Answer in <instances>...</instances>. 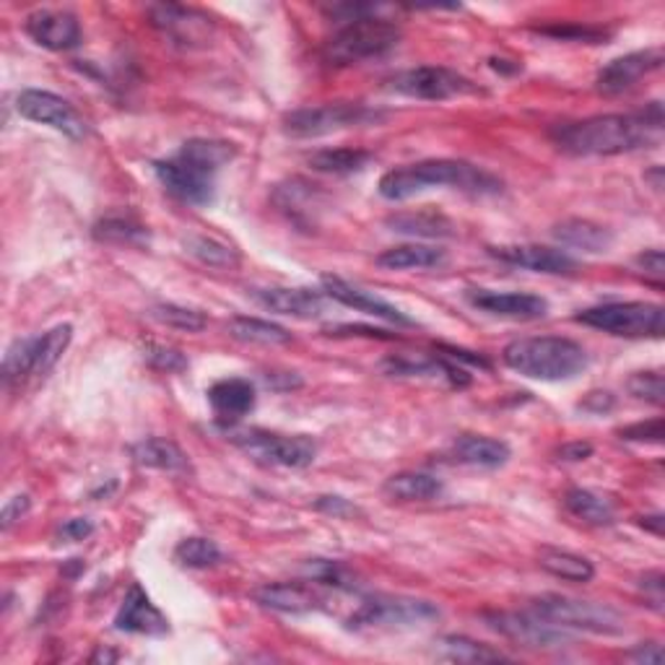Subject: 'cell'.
I'll use <instances>...</instances> for the list:
<instances>
[{
	"instance_id": "obj_1",
	"label": "cell",
	"mask_w": 665,
	"mask_h": 665,
	"mask_svg": "<svg viewBox=\"0 0 665 665\" xmlns=\"http://www.w3.org/2000/svg\"><path fill=\"white\" fill-rule=\"evenodd\" d=\"M235 146L214 139H190L169 159L154 162V175L162 188L177 201L209 205L216 198V175L235 159Z\"/></svg>"
},
{
	"instance_id": "obj_2",
	"label": "cell",
	"mask_w": 665,
	"mask_h": 665,
	"mask_svg": "<svg viewBox=\"0 0 665 665\" xmlns=\"http://www.w3.org/2000/svg\"><path fill=\"white\" fill-rule=\"evenodd\" d=\"M661 128H653L634 115H595V118L567 122L551 133V139L565 154L572 156H619L629 151L650 149L661 141Z\"/></svg>"
},
{
	"instance_id": "obj_3",
	"label": "cell",
	"mask_w": 665,
	"mask_h": 665,
	"mask_svg": "<svg viewBox=\"0 0 665 665\" xmlns=\"http://www.w3.org/2000/svg\"><path fill=\"white\" fill-rule=\"evenodd\" d=\"M431 188H455L471 195H494L502 190V180L461 159H424L406 167H395L380 177V195L390 203L408 201Z\"/></svg>"
},
{
	"instance_id": "obj_4",
	"label": "cell",
	"mask_w": 665,
	"mask_h": 665,
	"mask_svg": "<svg viewBox=\"0 0 665 665\" xmlns=\"http://www.w3.org/2000/svg\"><path fill=\"white\" fill-rule=\"evenodd\" d=\"M502 361L512 372L541 382H565L585 372L587 354L578 341L561 335H533L504 346Z\"/></svg>"
},
{
	"instance_id": "obj_5",
	"label": "cell",
	"mask_w": 665,
	"mask_h": 665,
	"mask_svg": "<svg viewBox=\"0 0 665 665\" xmlns=\"http://www.w3.org/2000/svg\"><path fill=\"white\" fill-rule=\"evenodd\" d=\"M401 26L388 22V19H359V22L344 24L328 39L325 50H322V60L328 66L346 68L367 63V60L388 58L401 45Z\"/></svg>"
},
{
	"instance_id": "obj_6",
	"label": "cell",
	"mask_w": 665,
	"mask_h": 665,
	"mask_svg": "<svg viewBox=\"0 0 665 665\" xmlns=\"http://www.w3.org/2000/svg\"><path fill=\"white\" fill-rule=\"evenodd\" d=\"M531 611L559 629H574V632L603 637H619L627 632V619L606 603L546 593L531 601Z\"/></svg>"
},
{
	"instance_id": "obj_7",
	"label": "cell",
	"mask_w": 665,
	"mask_h": 665,
	"mask_svg": "<svg viewBox=\"0 0 665 665\" xmlns=\"http://www.w3.org/2000/svg\"><path fill=\"white\" fill-rule=\"evenodd\" d=\"M574 320L619 339H663L665 333V310L653 301H606Z\"/></svg>"
},
{
	"instance_id": "obj_8",
	"label": "cell",
	"mask_w": 665,
	"mask_h": 665,
	"mask_svg": "<svg viewBox=\"0 0 665 665\" xmlns=\"http://www.w3.org/2000/svg\"><path fill=\"white\" fill-rule=\"evenodd\" d=\"M440 619L437 603L408 595H367L346 619L348 629H408Z\"/></svg>"
},
{
	"instance_id": "obj_9",
	"label": "cell",
	"mask_w": 665,
	"mask_h": 665,
	"mask_svg": "<svg viewBox=\"0 0 665 665\" xmlns=\"http://www.w3.org/2000/svg\"><path fill=\"white\" fill-rule=\"evenodd\" d=\"M231 444L265 465L307 468L318 458V442L310 435H278L265 429H226Z\"/></svg>"
},
{
	"instance_id": "obj_10",
	"label": "cell",
	"mask_w": 665,
	"mask_h": 665,
	"mask_svg": "<svg viewBox=\"0 0 665 665\" xmlns=\"http://www.w3.org/2000/svg\"><path fill=\"white\" fill-rule=\"evenodd\" d=\"M377 120H382V112L377 109H369L359 102H335V105L294 109L284 118V133L292 139H320V135L369 126Z\"/></svg>"
},
{
	"instance_id": "obj_11",
	"label": "cell",
	"mask_w": 665,
	"mask_h": 665,
	"mask_svg": "<svg viewBox=\"0 0 665 665\" xmlns=\"http://www.w3.org/2000/svg\"><path fill=\"white\" fill-rule=\"evenodd\" d=\"M388 84L390 92L421 102H444L455 97H468V94L478 92V86L473 84L471 79H465L463 73L444 66L408 68V71L395 73Z\"/></svg>"
},
{
	"instance_id": "obj_12",
	"label": "cell",
	"mask_w": 665,
	"mask_h": 665,
	"mask_svg": "<svg viewBox=\"0 0 665 665\" xmlns=\"http://www.w3.org/2000/svg\"><path fill=\"white\" fill-rule=\"evenodd\" d=\"M149 22L154 29H159L173 45H180L185 50H198L209 47L216 34V24L209 13L190 9L180 3H156L149 9Z\"/></svg>"
},
{
	"instance_id": "obj_13",
	"label": "cell",
	"mask_w": 665,
	"mask_h": 665,
	"mask_svg": "<svg viewBox=\"0 0 665 665\" xmlns=\"http://www.w3.org/2000/svg\"><path fill=\"white\" fill-rule=\"evenodd\" d=\"M16 109L24 120L39 122V126L58 130V133H63L66 139L71 141L86 139L88 133L86 120L81 118L79 109H75L71 102L58 97V94L52 92H43V88H24V92L16 97Z\"/></svg>"
},
{
	"instance_id": "obj_14",
	"label": "cell",
	"mask_w": 665,
	"mask_h": 665,
	"mask_svg": "<svg viewBox=\"0 0 665 665\" xmlns=\"http://www.w3.org/2000/svg\"><path fill=\"white\" fill-rule=\"evenodd\" d=\"M484 621L489 624L497 634L507 637V640L523 644L531 650H554L565 648L572 640L565 634V629L554 627L541 619L536 614H515V611H497V614H484Z\"/></svg>"
},
{
	"instance_id": "obj_15",
	"label": "cell",
	"mask_w": 665,
	"mask_h": 665,
	"mask_svg": "<svg viewBox=\"0 0 665 665\" xmlns=\"http://www.w3.org/2000/svg\"><path fill=\"white\" fill-rule=\"evenodd\" d=\"M663 60L665 58L661 47L621 55V58H616L608 66L601 68L598 79H595V86H598V92L606 94V97H616V94H624L627 88H632L637 81L644 79V75L661 71Z\"/></svg>"
},
{
	"instance_id": "obj_16",
	"label": "cell",
	"mask_w": 665,
	"mask_h": 665,
	"mask_svg": "<svg viewBox=\"0 0 665 665\" xmlns=\"http://www.w3.org/2000/svg\"><path fill=\"white\" fill-rule=\"evenodd\" d=\"M471 307L482 310L486 314L502 320H541L546 318L548 301L538 294H525V292H494V289H468L465 292Z\"/></svg>"
},
{
	"instance_id": "obj_17",
	"label": "cell",
	"mask_w": 665,
	"mask_h": 665,
	"mask_svg": "<svg viewBox=\"0 0 665 665\" xmlns=\"http://www.w3.org/2000/svg\"><path fill=\"white\" fill-rule=\"evenodd\" d=\"M24 29L39 47L52 52H68L81 45V24L71 11L39 9L26 16Z\"/></svg>"
},
{
	"instance_id": "obj_18",
	"label": "cell",
	"mask_w": 665,
	"mask_h": 665,
	"mask_svg": "<svg viewBox=\"0 0 665 665\" xmlns=\"http://www.w3.org/2000/svg\"><path fill=\"white\" fill-rule=\"evenodd\" d=\"M489 256L502 260L507 265H515V269L546 273V276H567V273H574V269H578V263H574V258L569 252L544 245L489 247Z\"/></svg>"
},
{
	"instance_id": "obj_19",
	"label": "cell",
	"mask_w": 665,
	"mask_h": 665,
	"mask_svg": "<svg viewBox=\"0 0 665 665\" xmlns=\"http://www.w3.org/2000/svg\"><path fill=\"white\" fill-rule=\"evenodd\" d=\"M320 292L325 294V297H331L333 301H339V305L352 307V310H356V312L372 314V318H380L385 322H393V325H406V328L416 325L414 318H408L406 312L397 310L395 305H390V301L377 297V294L359 289V286L348 284V281L339 278V276H322Z\"/></svg>"
},
{
	"instance_id": "obj_20",
	"label": "cell",
	"mask_w": 665,
	"mask_h": 665,
	"mask_svg": "<svg viewBox=\"0 0 665 665\" xmlns=\"http://www.w3.org/2000/svg\"><path fill=\"white\" fill-rule=\"evenodd\" d=\"M115 629L126 634H146V637H162L169 632V621L159 608L149 598L139 582L128 587L122 606L115 614Z\"/></svg>"
},
{
	"instance_id": "obj_21",
	"label": "cell",
	"mask_w": 665,
	"mask_h": 665,
	"mask_svg": "<svg viewBox=\"0 0 665 665\" xmlns=\"http://www.w3.org/2000/svg\"><path fill=\"white\" fill-rule=\"evenodd\" d=\"M252 598L263 608L276 614H312L322 608V595L318 587L307 585V582H269L252 591Z\"/></svg>"
},
{
	"instance_id": "obj_22",
	"label": "cell",
	"mask_w": 665,
	"mask_h": 665,
	"mask_svg": "<svg viewBox=\"0 0 665 665\" xmlns=\"http://www.w3.org/2000/svg\"><path fill=\"white\" fill-rule=\"evenodd\" d=\"M252 299L265 310L286 314V318L312 320L325 310V294L301 286H271V289H252Z\"/></svg>"
},
{
	"instance_id": "obj_23",
	"label": "cell",
	"mask_w": 665,
	"mask_h": 665,
	"mask_svg": "<svg viewBox=\"0 0 665 665\" xmlns=\"http://www.w3.org/2000/svg\"><path fill=\"white\" fill-rule=\"evenodd\" d=\"M209 403L222 421H237L256 408V385L242 377H226L209 388Z\"/></svg>"
},
{
	"instance_id": "obj_24",
	"label": "cell",
	"mask_w": 665,
	"mask_h": 665,
	"mask_svg": "<svg viewBox=\"0 0 665 665\" xmlns=\"http://www.w3.org/2000/svg\"><path fill=\"white\" fill-rule=\"evenodd\" d=\"M510 455V444L484 435L458 437V442L452 444V458L463 465H473V468H502Z\"/></svg>"
},
{
	"instance_id": "obj_25",
	"label": "cell",
	"mask_w": 665,
	"mask_h": 665,
	"mask_svg": "<svg viewBox=\"0 0 665 665\" xmlns=\"http://www.w3.org/2000/svg\"><path fill=\"white\" fill-rule=\"evenodd\" d=\"M554 237L565 247H574L582 252H608L614 245L611 229L591 222V218H565L554 226Z\"/></svg>"
},
{
	"instance_id": "obj_26",
	"label": "cell",
	"mask_w": 665,
	"mask_h": 665,
	"mask_svg": "<svg viewBox=\"0 0 665 665\" xmlns=\"http://www.w3.org/2000/svg\"><path fill=\"white\" fill-rule=\"evenodd\" d=\"M133 461L143 465V468H154V471H167V473L190 471V461L180 444L173 440H164V437H151V440L133 444Z\"/></svg>"
},
{
	"instance_id": "obj_27",
	"label": "cell",
	"mask_w": 665,
	"mask_h": 665,
	"mask_svg": "<svg viewBox=\"0 0 665 665\" xmlns=\"http://www.w3.org/2000/svg\"><path fill=\"white\" fill-rule=\"evenodd\" d=\"M435 655L448 663H465V665H484V663H510L512 657L504 655L502 650H494L491 644L476 642L471 637H444L437 642Z\"/></svg>"
},
{
	"instance_id": "obj_28",
	"label": "cell",
	"mask_w": 665,
	"mask_h": 665,
	"mask_svg": "<svg viewBox=\"0 0 665 665\" xmlns=\"http://www.w3.org/2000/svg\"><path fill=\"white\" fill-rule=\"evenodd\" d=\"M444 250L431 245H401L377 256V265L388 271H424L440 269L444 263Z\"/></svg>"
},
{
	"instance_id": "obj_29",
	"label": "cell",
	"mask_w": 665,
	"mask_h": 665,
	"mask_svg": "<svg viewBox=\"0 0 665 665\" xmlns=\"http://www.w3.org/2000/svg\"><path fill=\"white\" fill-rule=\"evenodd\" d=\"M390 229L397 235L408 237H429V239H442L455 235V226L448 216L437 214V211H406V214H393L385 222Z\"/></svg>"
},
{
	"instance_id": "obj_30",
	"label": "cell",
	"mask_w": 665,
	"mask_h": 665,
	"mask_svg": "<svg viewBox=\"0 0 665 665\" xmlns=\"http://www.w3.org/2000/svg\"><path fill=\"white\" fill-rule=\"evenodd\" d=\"M382 489H385L390 499H397V502H429V499H437L442 494V482L429 476V473L406 471L390 476Z\"/></svg>"
},
{
	"instance_id": "obj_31",
	"label": "cell",
	"mask_w": 665,
	"mask_h": 665,
	"mask_svg": "<svg viewBox=\"0 0 665 665\" xmlns=\"http://www.w3.org/2000/svg\"><path fill=\"white\" fill-rule=\"evenodd\" d=\"M565 507L587 525L606 527L616 523V507L611 504V499L601 497V494L591 489H580V486L578 489H569L565 494Z\"/></svg>"
},
{
	"instance_id": "obj_32",
	"label": "cell",
	"mask_w": 665,
	"mask_h": 665,
	"mask_svg": "<svg viewBox=\"0 0 665 665\" xmlns=\"http://www.w3.org/2000/svg\"><path fill=\"white\" fill-rule=\"evenodd\" d=\"M375 162V154L367 149H322L310 156V167L322 175H354L367 169Z\"/></svg>"
},
{
	"instance_id": "obj_33",
	"label": "cell",
	"mask_w": 665,
	"mask_h": 665,
	"mask_svg": "<svg viewBox=\"0 0 665 665\" xmlns=\"http://www.w3.org/2000/svg\"><path fill=\"white\" fill-rule=\"evenodd\" d=\"M538 565L548 574L567 582H591L595 578V567L591 559L572 551H561V548H544L538 554Z\"/></svg>"
},
{
	"instance_id": "obj_34",
	"label": "cell",
	"mask_w": 665,
	"mask_h": 665,
	"mask_svg": "<svg viewBox=\"0 0 665 665\" xmlns=\"http://www.w3.org/2000/svg\"><path fill=\"white\" fill-rule=\"evenodd\" d=\"M229 333L235 335L237 341H245V344H260V346H286L294 341L286 328L258 318H235L229 322Z\"/></svg>"
},
{
	"instance_id": "obj_35",
	"label": "cell",
	"mask_w": 665,
	"mask_h": 665,
	"mask_svg": "<svg viewBox=\"0 0 665 665\" xmlns=\"http://www.w3.org/2000/svg\"><path fill=\"white\" fill-rule=\"evenodd\" d=\"M182 245L188 256L201 260V263L209 265V269H235V265H239V252L235 247L222 242V239L216 237L190 235Z\"/></svg>"
},
{
	"instance_id": "obj_36",
	"label": "cell",
	"mask_w": 665,
	"mask_h": 665,
	"mask_svg": "<svg viewBox=\"0 0 665 665\" xmlns=\"http://www.w3.org/2000/svg\"><path fill=\"white\" fill-rule=\"evenodd\" d=\"M73 341V325H55L50 331L37 335V365H34V375L43 377L50 372V369L63 359V354L68 352Z\"/></svg>"
},
{
	"instance_id": "obj_37",
	"label": "cell",
	"mask_w": 665,
	"mask_h": 665,
	"mask_svg": "<svg viewBox=\"0 0 665 665\" xmlns=\"http://www.w3.org/2000/svg\"><path fill=\"white\" fill-rule=\"evenodd\" d=\"M175 561L188 569H209L224 561V551L216 546V541L203 536L182 538L175 548Z\"/></svg>"
},
{
	"instance_id": "obj_38",
	"label": "cell",
	"mask_w": 665,
	"mask_h": 665,
	"mask_svg": "<svg viewBox=\"0 0 665 665\" xmlns=\"http://www.w3.org/2000/svg\"><path fill=\"white\" fill-rule=\"evenodd\" d=\"M94 237L109 245H143L149 242L146 226L130 216H107L94 224Z\"/></svg>"
},
{
	"instance_id": "obj_39",
	"label": "cell",
	"mask_w": 665,
	"mask_h": 665,
	"mask_svg": "<svg viewBox=\"0 0 665 665\" xmlns=\"http://www.w3.org/2000/svg\"><path fill=\"white\" fill-rule=\"evenodd\" d=\"M34 365H37V335L13 341L3 356V382L5 385L22 382L24 377L34 375Z\"/></svg>"
},
{
	"instance_id": "obj_40",
	"label": "cell",
	"mask_w": 665,
	"mask_h": 665,
	"mask_svg": "<svg viewBox=\"0 0 665 665\" xmlns=\"http://www.w3.org/2000/svg\"><path fill=\"white\" fill-rule=\"evenodd\" d=\"M151 318L156 322H162V325L175 328V331L182 333H201L205 325H209V320H205L203 312L190 310V307L182 305H156L151 307Z\"/></svg>"
},
{
	"instance_id": "obj_41",
	"label": "cell",
	"mask_w": 665,
	"mask_h": 665,
	"mask_svg": "<svg viewBox=\"0 0 665 665\" xmlns=\"http://www.w3.org/2000/svg\"><path fill=\"white\" fill-rule=\"evenodd\" d=\"M307 569H310L312 580H318V585H328V587H335V591H346V593L356 591L352 569H348L346 565H341V561L314 559V561H310V567Z\"/></svg>"
},
{
	"instance_id": "obj_42",
	"label": "cell",
	"mask_w": 665,
	"mask_h": 665,
	"mask_svg": "<svg viewBox=\"0 0 665 665\" xmlns=\"http://www.w3.org/2000/svg\"><path fill=\"white\" fill-rule=\"evenodd\" d=\"M629 395H634L637 401L653 403V406H663L665 393H663V375L653 369V372H637L627 380Z\"/></svg>"
},
{
	"instance_id": "obj_43",
	"label": "cell",
	"mask_w": 665,
	"mask_h": 665,
	"mask_svg": "<svg viewBox=\"0 0 665 665\" xmlns=\"http://www.w3.org/2000/svg\"><path fill=\"white\" fill-rule=\"evenodd\" d=\"M541 34L554 39H565V43H591L601 45L608 37V32L595 29V26H580V24H557V26H544L538 29Z\"/></svg>"
},
{
	"instance_id": "obj_44",
	"label": "cell",
	"mask_w": 665,
	"mask_h": 665,
	"mask_svg": "<svg viewBox=\"0 0 665 665\" xmlns=\"http://www.w3.org/2000/svg\"><path fill=\"white\" fill-rule=\"evenodd\" d=\"M143 359H146L151 367L162 369V372H182V369H188V356L173 346L146 344L143 346Z\"/></svg>"
},
{
	"instance_id": "obj_45",
	"label": "cell",
	"mask_w": 665,
	"mask_h": 665,
	"mask_svg": "<svg viewBox=\"0 0 665 665\" xmlns=\"http://www.w3.org/2000/svg\"><path fill=\"white\" fill-rule=\"evenodd\" d=\"M621 440L629 442H663V419H650V421H637L632 427L619 431Z\"/></svg>"
},
{
	"instance_id": "obj_46",
	"label": "cell",
	"mask_w": 665,
	"mask_h": 665,
	"mask_svg": "<svg viewBox=\"0 0 665 665\" xmlns=\"http://www.w3.org/2000/svg\"><path fill=\"white\" fill-rule=\"evenodd\" d=\"M29 510H32V499L26 497V494H16V497H11L9 502L3 504V512H0V527L9 531V527L13 523H19Z\"/></svg>"
},
{
	"instance_id": "obj_47",
	"label": "cell",
	"mask_w": 665,
	"mask_h": 665,
	"mask_svg": "<svg viewBox=\"0 0 665 665\" xmlns=\"http://www.w3.org/2000/svg\"><path fill=\"white\" fill-rule=\"evenodd\" d=\"M634 263L640 265L644 276L653 278L655 284H661L663 276H665V258H663V250H644V252H640V256L634 258Z\"/></svg>"
},
{
	"instance_id": "obj_48",
	"label": "cell",
	"mask_w": 665,
	"mask_h": 665,
	"mask_svg": "<svg viewBox=\"0 0 665 665\" xmlns=\"http://www.w3.org/2000/svg\"><path fill=\"white\" fill-rule=\"evenodd\" d=\"M314 507H318L320 512H325V515H333V518H354L356 512H359L352 502H348V499L335 497V494H328V497H318Z\"/></svg>"
},
{
	"instance_id": "obj_49",
	"label": "cell",
	"mask_w": 665,
	"mask_h": 665,
	"mask_svg": "<svg viewBox=\"0 0 665 665\" xmlns=\"http://www.w3.org/2000/svg\"><path fill=\"white\" fill-rule=\"evenodd\" d=\"M616 406V397L608 393V390H593V393L585 395V401H580V408L587 411V414H608Z\"/></svg>"
},
{
	"instance_id": "obj_50",
	"label": "cell",
	"mask_w": 665,
	"mask_h": 665,
	"mask_svg": "<svg viewBox=\"0 0 665 665\" xmlns=\"http://www.w3.org/2000/svg\"><path fill=\"white\" fill-rule=\"evenodd\" d=\"M94 533V523L88 518H73V520H66L63 527H60V536H63L66 541H84Z\"/></svg>"
},
{
	"instance_id": "obj_51",
	"label": "cell",
	"mask_w": 665,
	"mask_h": 665,
	"mask_svg": "<svg viewBox=\"0 0 665 665\" xmlns=\"http://www.w3.org/2000/svg\"><path fill=\"white\" fill-rule=\"evenodd\" d=\"M629 657L637 663H644V665H657V663H663V648L657 642H642V644H637L632 653H629Z\"/></svg>"
},
{
	"instance_id": "obj_52",
	"label": "cell",
	"mask_w": 665,
	"mask_h": 665,
	"mask_svg": "<svg viewBox=\"0 0 665 665\" xmlns=\"http://www.w3.org/2000/svg\"><path fill=\"white\" fill-rule=\"evenodd\" d=\"M640 587L644 591V595H650L653 598V606L661 611V603H663V572H650L644 574L640 580Z\"/></svg>"
},
{
	"instance_id": "obj_53",
	"label": "cell",
	"mask_w": 665,
	"mask_h": 665,
	"mask_svg": "<svg viewBox=\"0 0 665 665\" xmlns=\"http://www.w3.org/2000/svg\"><path fill=\"white\" fill-rule=\"evenodd\" d=\"M263 382L269 385L271 390H294V388H301V377L294 375V372H265L263 375Z\"/></svg>"
},
{
	"instance_id": "obj_54",
	"label": "cell",
	"mask_w": 665,
	"mask_h": 665,
	"mask_svg": "<svg viewBox=\"0 0 665 665\" xmlns=\"http://www.w3.org/2000/svg\"><path fill=\"white\" fill-rule=\"evenodd\" d=\"M591 455H593V444H587V442H569V444H565V448L559 450L561 461H569V463L587 461V458H591Z\"/></svg>"
},
{
	"instance_id": "obj_55",
	"label": "cell",
	"mask_w": 665,
	"mask_h": 665,
	"mask_svg": "<svg viewBox=\"0 0 665 665\" xmlns=\"http://www.w3.org/2000/svg\"><path fill=\"white\" fill-rule=\"evenodd\" d=\"M640 525L644 527V531H653L657 538L663 536V515L657 512V515H648V518H640Z\"/></svg>"
}]
</instances>
